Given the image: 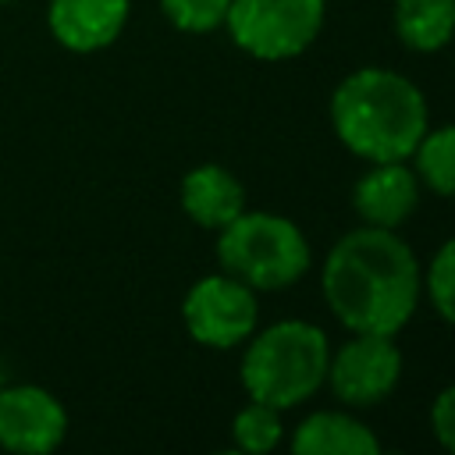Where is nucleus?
Instances as JSON below:
<instances>
[{
	"mask_svg": "<svg viewBox=\"0 0 455 455\" xmlns=\"http://www.w3.org/2000/svg\"><path fill=\"white\" fill-rule=\"evenodd\" d=\"M320 291L348 334L398 338L419 309L423 263L398 231L359 224L327 249Z\"/></svg>",
	"mask_w": 455,
	"mask_h": 455,
	"instance_id": "obj_1",
	"label": "nucleus"
},
{
	"mask_svg": "<svg viewBox=\"0 0 455 455\" xmlns=\"http://www.w3.org/2000/svg\"><path fill=\"white\" fill-rule=\"evenodd\" d=\"M327 117L334 139L363 164L409 160L430 128V103L395 68H355L334 85Z\"/></svg>",
	"mask_w": 455,
	"mask_h": 455,
	"instance_id": "obj_2",
	"label": "nucleus"
},
{
	"mask_svg": "<svg viewBox=\"0 0 455 455\" xmlns=\"http://www.w3.org/2000/svg\"><path fill=\"white\" fill-rule=\"evenodd\" d=\"M331 338L313 320H274L242 341L238 380L245 398L277 405L281 412L306 405L327 377Z\"/></svg>",
	"mask_w": 455,
	"mask_h": 455,
	"instance_id": "obj_3",
	"label": "nucleus"
},
{
	"mask_svg": "<svg viewBox=\"0 0 455 455\" xmlns=\"http://www.w3.org/2000/svg\"><path fill=\"white\" fill-rule=\"evenodd\" d=\"M217 267L252 291H284L313 267L306 231L274 210H242L217 231Z\"/></svg>",
	"mask_w": 455,
	"mask_h": 455,
	"instance_id": "obj_4",
	"label": "nucleus"
},
{
	"mask_svg": "<svg viewBox=\"0 0 455 455\" xmlns=\"http://www.w3.org/2000/svg\"><path fill=\"white\" fill-rule=\"evenodd\" d=\"M327 21V0H231L224 28L231 43L263 60L281 64L306 53Z\"/></svg>",
	"mask_w": 455,
	"mask_h": 455,
	"instance_id": "obj_5",
	"label": "nucleus"
},
{
	"mask_svg": "<svg viewBox=\"0 0 455 455\" xmlns=\"http://www.w3.org/2000/svg\"><path fill=\"white\" fill-rule=\"evenodd\" d=\"M181 323L203 348H238L259 327V291L217 270L188 284L181 299Z\"/></svg>",
	"mask_w": 455,
	"mask_h": 455,
	"instance_id": "obj_6",
	"label": "nucleus"
},
{
	"mask_svg": "<svg viewBox=\"0 0 455 455\" xmlns=\"http://www.w3.org/2000/svg\"><path fill=\"white\" fill-rule=\"evenodd\" d=\"M402 366L405 359L391 334H348L331 348L323 387L345 409H373L395 395Z\"/></svg>",
	"mask_w": 455,
	"mask_h": 455,
	"instance_id": "obj_7",
	"label": "nucleus"
},
{
	"mask_svg": "<svg viewBox=\"0 0 455 455\" xmlns=\"http://www.w3.org/2000/svg\"><path fill=\"white\" fill-rule=\"evenodd\" d=\"M68 434V412L64 405L36 387V384H18L0 391V444L7 451H25V455H43L53 451Z\"/></svg>",
	"mask_w": 455,
	"mask_h": 455,
	"instance_id": "obj_8",
	"label": "nucleus"
},
{
	"mask_svg": "<svg viewBox=\"0 0 455 455\" xmlns=\"http://www.w3.org/2000/svg\"><path fill=\"white\" fill-rule=\"evenodd\" d=\"M423 185L409 160H380L366 164V171L352 185V210L359 224L398 231L419 206Z\"/></svg>",
	"mask_w": 455,
	"mask_h": 455,
	"instance_id": "obj_9",
	"label": "nucleus"
},
{
	"mask_svg": "<svg viewBox=\"0 0 455 455\" xmlns=\"http://www.w3.org/2000/svg\"><path fill=\"white\" fill-rule=\"evenodd\" d=\"M128 11V0H50L46 21L60 46L75 53H92L121 36Z\"/></svg>",
	"mask_w": 455,
	"mask_h": 455,
	"instance_id": "obj_10",
	"label": "nucleus"
},
{
	"mask_svg": "<svg viewBox=\"0 0 455 455\" xmlns=\"http://www.w3.org/2000/svg\"><path fill=\"white\" fill-rule=\"evenodd\" d=\"M288 448L295 455H380V437L352 409H316L295 423Z\"/></svg>",
	"mask_w": 455,
	"mask_h": 455,
	"instance_id": "obj_11",
	"label": "nucleus"
},
{
	"mask_svg": "<svg viewBox=\"0 0 455 455\" xmlns=\"http://www.w3.org/2000/svg\"><path fill=\"white\" fill-rule=\"evenodd\" d=\"M178 196L185 217L210 231H220L228 220H235L245 210V185L224 164H196L181 178Z\"/></svg>",
	"mask_w": 455,
	"mask_h": 455,
	"instance_id": "obj_12",
	"label": "nucleus"
},
{
	"mask_svg": "<svg viewBox=\"0 0 455 455\" xmlns=\"http://www.w3.org/2000/svg\"><path fill=\"white\" fill-rule=\"evenodd\" d=\"M395 39L412 53H437L455 39V0H395Z\"/></svg>",
	"mask_w": 455,
	"mask_h": 455,
	"instance_id": "obj_13",
	"label": "nucleus"
},
{
	"mask_svg": "<svg viewBox=\"0 0 455 455\" xmlns=\"http://www.w3.org/2000/svg\"><path fill=\"white\" fill-rule=\"evenodd\" d=\"M419 185L441 199H455V124L427 128L409 156Z\"/></svg>",
	"mask_w": 455,
	"mask_h": 455,
	"instance_id": "obj_14",
	"label": "nucleus"
},
{
	"mask_svg": "<svg viewBox=\"0 0 455 455\" xmlns=\"http://www.w3.org/2000/svg\"><path fill=\"white\" fill-rule=\"evenodd\" d=\"M231 441L245 455H267L284 441V412L277 405L249 398L231 419Z\"/></svg>",
	"mask_w": 455,
	"mask_h": 455,
	"instance_id": "obj_15",
	"label": "nucleus"
},
{
	"mask_svg": "<svg viewBox=\"0 0 455 455\" xmlns=\"http://www.w3.org/2000/svg\"><path fill=\"white\" fill-rule=\"evenodd\" d=\"M423 295L437 320L455 327V238L441 242L423 270Z\"/></svg>",
	"mask_w": 455,
	"mask_h": 455,
	"instance_id": "obj_16",
	"label": "nucleus"
},
{
	"mask_svg": "<svg viewBox=\"0 0 455 455\" xmlns=\"http://www.w3.org/2000/svg\"><path fill=\"white\" fill-rule=\"evenodd\" d=\"M228 4L231 0H160L164 18L188 36H210L217 28H224L228 18Z\"/></svg>",
	"mask_w": 455,
	"mask_h": 455,
	"instance_id": "obj_17",
	"label": "nucleus"
},
{
	"mask_svg": "<svg viewBox=\"0 0 455 455\" xmlns=\"http://www.w3.org/2000/svg\"><path fill=\"white\" fill-rule=\"evenodd\" d=\"M430 434L444 451L455 455V380L444 384L430 402Z\"/></svg>",
	"mask_w": 455,
	"mask_h": 455,
	"instance_id": "obj_18",
	"label": "nucleus"
},
{
	"mask_svg": "<svg viewBox=\"0 0 455 455\" xmlns=\"http://www.w3.org/2000/svg\"><path fill=\"white\" fill-rule=\"evenodd\" d=\"M0 4H7V0H0Z\"/></svg>",
	"mask_w": 455,
	"mask_h": 455,
	"instance_id": "obj_19",
	"label": "nucleus"
}]
</instances>
